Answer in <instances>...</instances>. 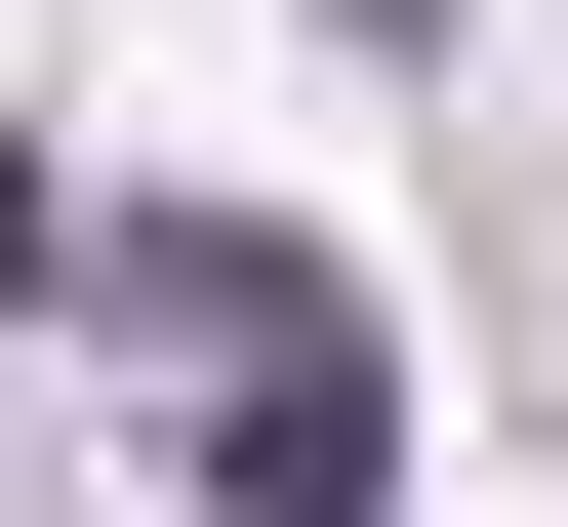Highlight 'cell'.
<instances>
[{"mask_svg": "<svg viewBox=\"0 0 568 527\" xmlns=\"http://www.w3.org/2000/svg\"><path fill=\"white\" fill-rule=\"evenodd\" d=\"M41 284H122V325L244 406V446H203L244 527H366V487H406V406H366V284H325V244H203V203H122V244H41Z\"/></svg>", "mask_w": 568, "mask_h": 527, "instance_id": "6da1fadb", "label": "cell"}, {"mask_svg": "<svg viewBox=\"0 0 568 527\" xmlns=\"http://www.w3.org/2000/svg\"><path fill=\"white\" fill-rule=\"evenodd\" d=\"M366 41H406V0H366Z\"/></svg>", "mask_w": 568, "mask_h": 527, "instance_id": "7a4b0ae2", "label": "cell"}]
</instances>
